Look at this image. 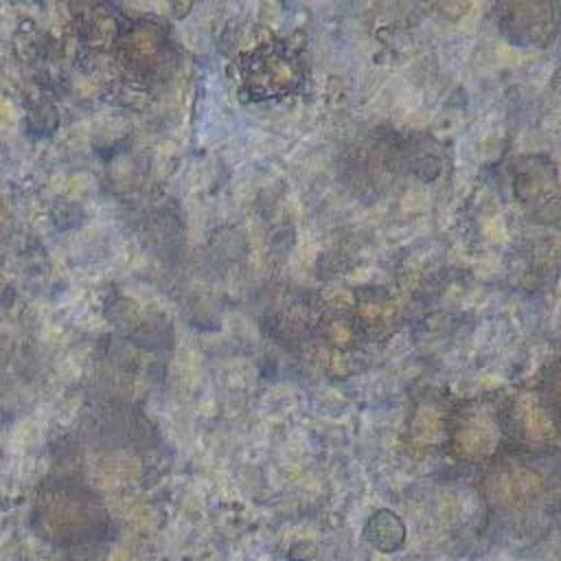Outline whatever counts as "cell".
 <instances>
[{
  "instance_id": "1",
  "label": "cell",
  "mask_w": 561,
  "mask_h": 561,
  "mask_svg": "<svg viewBox=\"0 0 561 561\" xmlns=\"http://www.w3.org/2000/svg\"><path fill=\"white\" fill-rule=\"evenodd\" d=\"M500 438V421L486 403H471L454 419L451 440L465 458H484Z\"/></svg>"
},
{
  "instance_id": "2",
  "label": "cell",
  "mask_w": 561,
  "mask_h": 561,
  "mask_svg": "<svg viewBox=\"0 0 561 561\" xmlns=\"http://www.w3.org/2000/svg\"><path fill=\"white\" fill-rule=\"evenodd\" d=\"M502 15L506 37L522 44H546L554 31L550 4H504Z\"/></svg>"
},
{
  "instance_id": "3",
  "label": "cell",
  "mask_w": 561,
  "mask_h": 561,
  "mask_svg": "<svg viewBox=\"0 0 561 561\" xmlns=\"http://www.w3.org/2000/svg\"><path fill=\"white\" fill-rule=\"evenodd\" d=\"M548 188L559 191L554 169L541 160H528L515 175V191L526 204L546 202L552 197Z\"/></svg>"
}]
</instances>
